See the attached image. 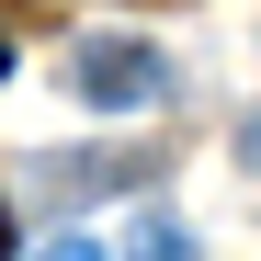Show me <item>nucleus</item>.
Returning <instances> with one entry per match:
<instances>
[{
  "label": "nucleus",
  "instance_id": "f257e3e1",
  "mask_svg": "<svg viewBox=\"0 0 261 261\" xmlns=\"http://www.w3.org/2000/svg\"><path fill=\"white\" fill-rule=\"evenodd\" d=\"M68 91L91 102V114H148V102L170 91V57L137 46V34H91V46L68 57Z\"/></svg>",
  "mask_w": 261,
  "mask_h": 261
},
{
  "label": "nucleus",
  "instance_id": "f03ea898",
  "mask_svg": "<svg viewBox=\"0 0 261 261\" xmlns=\"http://www.w3.org/2000/svg\"><path fill=\"white\" fill-rule=\"evenodd\" d=\"M34 261H102V239H46Z\"/></svg>",
  "mask_w": 261,
  "mask_h": 261
},
{
  "label": "nucleus",
  "instance_id": "7ed1b4c3",
  "mask_svg": "<svg viewBox=\"0 0 261 261\" xmlns=\"http://www.w3.org/2000/svg\"><path fill=\"white\" fill-rule=\"evenodd\" d=\"M239 159H250V170H261V114H250V125H239Z\"/></svg>",
  "mask_w": 261,
  "mask_h": 261
},
{
  "label": "nucleus",
  "instance_id": "20e7f679",
  "mask_svg": "<svg viewBox=\"0 0 261 261\" xmlns=\"http://www.w3.org/2000/svg\"><path fill=\"white\" fill-rule=\"evenodd\" d=\"M0 250H12V204H0Z\"/></svg>",
  "mask_w": 261,
  "mask_h": 261
},
{
  "label": "nucleus",
  "instance_id": "39448f33",
  "mask_svg": "<svg viewBox=\"0 0 261 261\" xmlns=\"http://www.w3.org/2000/svg\"><path fill=\"white\" fill-rule=\"evenodd\" d=\"M0 80H12V34H0Z\"/></svg>",
  "mask_w": 261,
  "mask_h": 261
}]
</instances>
